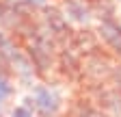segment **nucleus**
<instances>
[{
	"label": "nucleus",
	"mask_w": 121,
	"mask_h": 117,
	"mask_svg": "<svg viewBox=\"0 0 121 117\" xmlns=\"http://www.w3.org/2000/svg\"><path fill=\"white\" fill-rule=\"evenodd\" d=\"M28 102L35 111V117H58L65 106L60 89L50 82H35L30 87Z\"/></svg>",
	"instance_id": "f257e3e1"
},
{
	"label": "nucleus",
	"mask_w": 121,
	"mask_h": 117,
	"mask_svg": "<svg viewBox=\"0 0 121 117\" xmlns=\"http://www.w3.org/2000/svg\"><path fill=\"white\" fill-rule=\"evenodd\" d=\"M58 9L69 24L91 26L95 22V13L89 0H58Z\"/></svg>",
	"instance_id": "f03ea898"
},
{
	"label": "nucleus",
	"mask_w": 121,
	"mask_h": 117,
	"mask_svg": "<svg viewBox=\"0 0 121 117\" xmlns=\"http://www.w3.org/2000/svg\"><path fill=\"white\" fill-rule=\"evenodd\" d=\"M20 2H22L30 13H39V11H43L45 7H50L52 0H20Z\"/></svg>",
	"instance_id": "423d86ee"
},
{
	"label": "nucleus",
	"mask_w": 121,
	"mask_h": 117,
	"mask_svg": "<svg viewBox=\"0 0 121 117\" xmlns=\"http://www.w3.org/2000/svg\"><path fill=\"white\" fill-rule=\"evenodd\" d=\"M7 117H35V111H33V106H30L28 98H24L20 104L11 106L9 113H7Z\"/></svg>",
	"instance_id": "39448f33"
},
{
	"label": "nucleus",
	"mask_w": 121,
	"mask_h": 117,
	"mask_svg": "<svg viewBox=\"0 0 121 117\" xmlns=\"http://www.w3.org/2000/svg\"><path fill=\"white\" fill-rule=\"evenodd\" d=\"M15 89H17V85H15L13 76L9 74V69L0 63V117L7 113L9 102L15 95Z\"/></svg>",
	"instance_id": "20e7f679"
},
{
	"label": "nucleus",
	"mask_w": 121,
	"mask_h": 117,
	"mask_svg": "<svg viewBox=\"0 0 121 117\" xmlns=\"http://www.w3.org/2000/svg\"><path fill=\"white\" fill-rule=\"evenodd\" d=\"M97 37L106 43V48L121 56V22L117 20V15L97 20Z\"/></svg>",
	"instance_id": "7ed1b4c3"
}]
</instances>
